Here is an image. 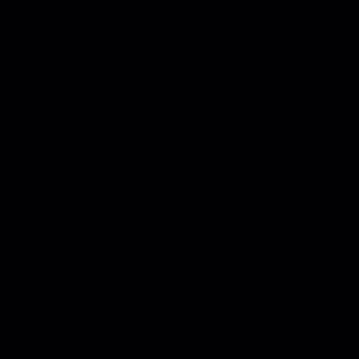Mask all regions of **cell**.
Wrapping results in <instances>:
<instances>
[]
</instances>
